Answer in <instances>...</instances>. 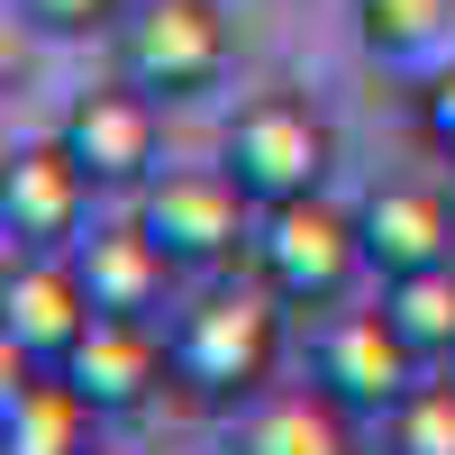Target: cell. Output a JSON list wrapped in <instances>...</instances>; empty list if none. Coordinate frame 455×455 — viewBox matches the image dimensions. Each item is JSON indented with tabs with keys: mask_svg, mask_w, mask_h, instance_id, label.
Masks as SVG:
<instances>
[{
	"mask_svg": "<svg viewBox=\"0 0 455 455\" xmlns=\"http://www.w3.org/2000/svg\"><path fill=\"white\" fill-rule=\"evenodd\" d=\"M355 228H364V264L383 283L428 274V264H455V201L428 192V182H383V192H364Z\"/></svg>",
	"mask_w": 455,
	"mask_h": 455,
	"instance_id": "8fae6325",
	"label": "cell"
},
{
	"mask_svg": "<svg viewBox=\"0 0 455 455\" xmlns=\"http://www.w3.org/2000/svg\"><path fill=\"white\" fill-rule=\"evenodd\" d=\"M419 137L437 146V156H455V64L428 73V92H419Z\"/></svg>",
	"mask_w": 455,
	"mask_h": 455,
	"instance_id": "d6986e66",
	"label": "cell"
},
{
	"mask_svg": "<svg viewBox=\"0 0 455 455\" xmlns=\"http://www.w3.org/2000/svg\"><path fill=\"white\" fill-rule=\"evenodd\" d=\"M228 455H355L347 401L337 392H255Z\"/></svg>",
	"mask_w": 455,
	"mask_h": 455,
	"instance_id": "5bb4252c",
	"label": "cell"
},
{
	"mask_svg": "<svg viewBox=\"0 0 455 455\" xmlns=\"http://www.w3.org/2000/svg\"><path fill=\"white\" fill-rule=\"evenodd\" d=\"M92 192H100V182L64 156V137L19 146L10 173H0V228H10V246H28V255L73 246V237H83V201Z\"/></svg>",
	"mask_w": 455,
	"mask_h": 455,
	"instance_id": "ba28073f",
	"label": "cell"
},
{
	"mask_svg": "<svg viewBox=\"0 0 455 455\" xmlns=\"http://www.w3.org/2000/svg\"><path fill=\"white\" fill-rule=\"evenodd\" d=\"M92 419L100 410L64 383V364H28L10 373V401H0V455H92Z\"/></svg>",
	"mask_w": 455,
	"mask_h": 455,
	"instance_id": "4fadbf2b",
	"label": "cell"
},
{
	"mask_svg": "<svg viewBox=\"0 0 455 455\" xmlns=\"http://www.w3.org/2000/svg\"><path fill=\"white\" fill-rule=\"evenodd\" d=\"M100 310H92V291H83V264L73 255H28L10 264V283H0V328H10V347L28 364H64L73 355V337H83Z\"/></svg>",
	"mask_w": 455,
	"mask_h": 455,
	"instance_id": "9c48e42d",
	"label": "cell"
},
{
	"mask_svg": "<svg viewBox=\"0 0 455 455\" xmlns=\"http://www.w3.org/2000/svg\"><path fill=\"white\" fill-rule=\"evenodd\" d=\"M119 73L156 100H201L228 73V19L219 0H146L137 19H119Z\"/></svg>",
	"mask_w": 455,
	"mask_h": 455,
	"instance_id": "277c9868",
	"label": "cell"
},
{
	"mask_svg": "<svg viewBox=\"0 0 455 455\" xmlns=\"http://www.w3.org/2000/svg\"><path fill=\"white\" fill-rule=\"evenodd\" d=\"M156 92H137L128 83V73H119V83H100V92H73V109H64V156L73 164H83L92 182H100V192H119V182H146V173H156Z\"/></svg>",
	"mask_w": 455,
	"mask_h": 455,
	"instance_id": "8992f818",
	"label": "cell"
},
{
	"mask_svg": "<svg viewBox=\"0 0 455 455\" xmlns=\"http://www.w3.org/2000/svg\"><path fill=\"white\" fill-rule=\"evenodd\" d=\"M164 337H173V373L201 401H255L264 373H274V355H283V300L264 283H219Z\"/></svg>",
	"mask_w": 455,
	"mask_h": 455,
	"instance_id": "6da1fadb",
	"label": "cell"
},
{
	"mask_svg": "<svg viewBox=\"0 0 455 455\" xmlns=\"http://www.w3.org/2000/svg\"><path fill=\"white\" fill-rule=\"evenodd\" d=\"M255 274L283 310H337L347 283L364 274V228L347 210L310 201H283V210H255Z\"/></svg>",
	"mask_w": 455,
	"mask_h": 455,
	"instance_id": "7a4b0ae2",
	"label": "cell"
},
{
	"mask_svg": "<svg viewBox=\"0 0 455 455\" xmlns=\"http://www.w3.org/2000/svg\"><path fill=\"white\" fill-rule=\"evenodd\" d=\"M383 310L419 355H455V264H428V274L383 283Z\"/></svg>",
	"mask_w": 455,
	"mask_h": 455,
	"instance_id": "9a60e30c",
	"label": "cell"
},
{
	"mask_svg": "<svg viewBox=\"0 0 455 455\" xmlns=\"http://www.w3.org/2000/svg\"><path fill=\"white\" fill-rule=\"evenodd\" d=\"M164 373H173V337H156V319H119V310H100L83 337H73V355H64V383L83 392L92 410L156 401Z\"/></svg>",
	"mask_w": 455,
	"mask_h": 455,
	"instance_id": "30bf717a",
	"label": "cell"
},
{
	"mask_svg": "<svg viewBox=\"0 0 455 455\" xmlns=\"http://www.w3.org/2000/svg\"><path fill=\"white\" fill-rule=\"evenodd\" d=\"M446 28H455V0H355V36H364L383 64L428 55Z\"/></svg>",
	"mask_w": 455,
	"mask_h": 455,
	"instance_id": "2e32d148",
	"label": "cell"
},
{
	"mask_svg": "<svg viewBox=\"0 0 455 455\" xmlns=\"http://www.w3.org/2000/svg\"><path fill=\"white\" fill-rule=\"evenodd\" d=\"M419 383V347L392 328V310H337L319 328V392H337L347 410H392Z\"/></svg>",
	"mask_w": 455,
	"mask_h": 455,
	"instance_id": "52a82bcc",
	"label": "cell"
},
{
	"mask_svg": "<svg viewBox=\"0 0 455 455\" xmlns=\"http://www.w3.org/2000/svg\"><path fill=\"white\" fill-rule=\"evenodd\" d=\"M328 128L310 119L300 100H283V92H264V100H246L237 119H228V137H219V164L237 173V192L255 201V210H283V201H310L319 182H328Z\"/></svg>",
	"mask_w": 455,
	"mask_h": 455,
	"instance_id": "3957f363",
	"label": "cell"
},
{
	"mask_svg": "<svg viewBox=\"0 0 455 455\" xmlns=\"http://www.w3.org/2000/svg\"><path fill=\"white\" fill-rule=\"evenodd\" d=\"M92 455H119V446H92Z\"/></svg>",
	"mask_w": 455,
	"mask_h": 455,
	"instance_id": "ffe728a7",
	"label": "cell"
},
{
	"mask_svg": "<svg viewBox=\"0 0 455 455\" xmlns=\"http://www.w3.org/2000/svg\"><path fill=\"white\" fill-rule=\"evenodd\" d=\"M246 192L228 164H173V173H146L137 182V228L156 237L173 264H228L246 237Z\"/></svg>",
	"mask_w": 455,
	"mask_h": 455,
	"instance_id": "5b68a950",
	"label": "cell"
},
{
	"mask_svg": "<svg viewBox=\"0 0 455 455\" xmlns=\"http://www.w3.org/2000/svg\"><path fill=\"white\" fill-rule=\"evenodd\" d=\"M383 419H392V455H455V383H410Z\"/></svg>",
	"mask_w": 455,
	"mask_h": 455,
	"instance_id": "e0dca14e",
	"label": "cell"
},
{
	"mask_svg": "<svg viewBox=\"0 0 455 455\" xmlns=\"http://www.w3.org/2000/svg\"><path fill=\"white\" fill-rule=\"evenodd\" d=\"M73 264H83L92 310H119V319H156L164 274H182V264H173L156 237H146L137 219H119V228H92V237H73Z\"/></svg>",
	"mask_w": 455,
	"mask_h": 455,
	"instance_id": "7c38bea8",
	"label": "cell"
},
{
	"mask_svg": "<svg viewBox=\"0 0 455 455\" xmlns=\"http://www.w3.org/2000/svg\"><path fill=\"white\" fill-rule=\"evenodd\" d=\"M19 10H28V28H46V36H92V28L119 19V0H19Z\"/></svg>",
	"mask_w": 455,
	"mask_h": 455,
	"instance_id": "ac0fdd59",
	"label": "cell"
}]
</instances>
